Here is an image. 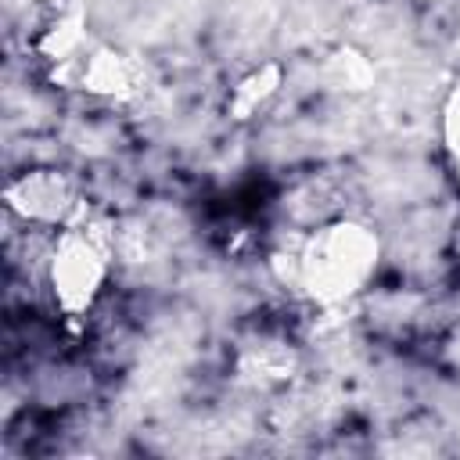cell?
Returning <instances> with one entry per match:
<instances>
[{
    "mask_svg": "<svg viewBox=\"0 0 460 460\" xmlns=\"http://www.w3.org/2000/svg\"><path fill=\"white\" fill-rule=\"evenodd\" d=\"M111 270V237L101 223L75 216L54 237L47 259V284L65 316H83L104 291Z\"/></svg>",
    "mask_w": 460,
    "mask_h": 460,
    "instance_id": "7a4b0ae2",
    "label": "cell"
},
{
    "mask_svg": "<svg viewBox=\"0 0 460 460\" xmlns=\"http://www.w3.org/2000/svg\"><path fill=\"white\" fill-rule=\"evenodd\" d=\"M377 234L363 223L352 219H338L320 226L298 252L295 259V273L298 284L309 291V298L334 305L345 302L349 295H356L377 266Z\"/></svg>",
    "mask_w": 460,
    "mask_h": 460,
    "instance_id": "6da1fadb",
    "label": "cell"
},
{
    "mask_svg": "<svg viewBox=\"0 0 460 460\" xmlns=\"http://www.w3.org/2000/svg\"><path fill=\"white\" fill-rule=\"evenodd\" d=\"M280 86V68L277 65H262L255 72H248L237 86H234V97H230V108L237 119H248L262 101H270Z\"/></svg>",
    "mask_w": 460,
    "mask_h": 460,
    "instance_id": "277c9868",
    "label": "cell"
},
{
    "mask_svg": "<svg viewBox=\"0 0 460 460\" xmlns=\"http://www.w3.org/2000/svg\"><path fill=\"white\" fill-rule=\"evenodd\" d=\"M7 212L18 216L25 226H65L75 219V183L68 172L54 165H32L11 176L4 190Z\"/></svg>",
    "mask_w": 460,
    "mask_h": 460,
    "instance_id": "3957f363",
    "label": "cell"
},
{
    "mask_svg": "<svg viewBox=\"0 0 460 460\" xmlns=\"http://www.w3.org/2000/svg\"><path fill=\"white\" fill-rule=\"evenodd\" d=\"M442 137H446V151H449V162L460 176V86L449 93L446 101V111H442Z\"/></svg>",
    "mask_w": 460,
    "mask_h": 460,
    "instance_id": "5b68a950",
    "label": "cell"
}]
</instances>
